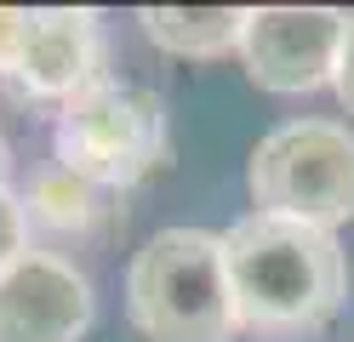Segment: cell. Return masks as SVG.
<instances>
[{
    "label": "cell",
    "mask_w": 354,
    "mask_h": 342,
    "mask_svg": "<svg viewBox=\"0 0 354 342\" xmlns=\"http://www.w3.org/2000/svg\"><path fill=\"white\" fill-rule=\"evenodd\" d=\"M29 251V211L12 189H0V268H12Z\"/></svg>",
    "instance_id": "10"
},
{
    "label": "cell",
    "mask_w": 354,
    "mask_h": 342,
    "mask_svg": "<svg viewBox=\"0 0 354 342\" xmlns=\"http://www.w3.org/2000/svg\"><path fill=\"white\" fill-rule=\"evenodd\" d=\"M6 171H12V149H6V137H0V189H6Z\"/></svg>",
    "instance_id": "13"
},
{
    "label": "cell",
    "mask_w": 354,
    "mask_h": 342,
    "mask_svg": "<svg viewBox=\"0 0 354 342\" xmlns=\"http://www.w3.org/2000/svg\"><path fill=\"white\" fill-rule=\"evenodd\" d=\"M17 80L35 97L69 103L75 91H86L92 80H103V29L97 12H75V6H46L29 12V35L17 52Z\"/></svg>",
    "instance_id": "7"
},
{
    "label": "cell",
    "mask_w": 354,
    "mask_h": 342,
    "mask_svg": "<svg viewBox=\"0 0 354 342\" xmlns=\"http://www.w3.org/2000/svg\"><path fill=\"white\" fill-rule=\"evenodd\" d=\"M138 23L171 57H217V52H234L240 46L246 12L240 6H143Z\"/></svg>",
    "instance_id": "8"
},
{
    "label": "cell",
    "mask_w": 354,
    "mask_h": 342,
    "mask_svg": "<svg viewBox=\"0 0 354 342\" xmlns=\"http://www.w3.org/2000/svg\"><path fill=\"white\" fill-rule=\"evenodd\" d=\"M109 194H115V189H103V182L80 177L69 166H46V171L29 177L24 211L40 217L46 228H63V234H86V228H97L109 217Z\"/></svg>",
    "instance_id": "9"
},
{
    "label": "cell",
    "mask_w": 354,
    "mask_h": 342,
    "mask_svg": "<svg viewBox=\"0 0 354 342\" xmlns=\"http://www.w3.org/2000/svg\"><path fill=\"white\" fill-rule=\"evenodd\" d=\"M171 154L166 137V103L126 80H92L57 108V166L103 182L131 189Z\"/></svg>",
    "instance_id": "3"
},
{
    "label": "cell",
    "mask_w": 354,
    "mask_h": 342,
    "mask_svg": "<svg viewBox=\"0 0 354 342\" xmlns=\"http://www.w3.org/2000/svg\"><path fill=\"white\" fill-rule=\"evenodd\" d=\"M24 35H29V12L24 6H0V75H12V68H17Z\"/></svg>",
    "instance_id": "11"
},
{
    "label": "cell",
    "mask_w": 354,
    "mask_h": 342,
    "mask_svg": "<svg viewBox=\"0 0 354 342\" xmlns=\"http://www.w3.org/2000/svg\"><path fill=\"white\" fill-rule=\"evenodd\" d=\"M126 308L149 342H229L240 325H234L223 234H206V228L154 234L131 257Z\"/></svg>",
    "instance_id": "2"
},
{
    "label": "cell",
    "mask_w": 354,
    "mask_h": 342,
    "mask_svg": "<svg viewBox=\"0 0 354 342\" xmlns=\"http://www.w3.org/2000/svg\"><path fill=\"white\" fill-rule=\"evenodd\" d=\"M331 86H337V103L354 114V17L343 23V46H337V68H331Z\"/></svg>",
    "instance_id": "12"
},
{
    "label": "cell",
    "mask_w": 354,
    "mask_h": 342,
    "mask_svg": "<svg viewBox=\"0 0 354 342\" xmlns=\"http://www.w3.org/2000/svg\"><path fill=\"white\" fill-rule=\"evenodd\" d=\"M246 182L257 211L337 228L354 217V131L337 120H286L252 149Z\"/></svg>",
    "instance_id": "4"
},
{
    "label": "cell",
    "mask_w": 354,
    "mask_h": 342,
    "mask_svg": "<svg viewBox=\"0 0 354 342\" xmlns=\"http://www.w3.org/2000/svg\"><path fill=\"white\" fill-rule=\"evenodd\" d=\"M92 280L57 251H24L0 268V342H80L92 331Z\"/></svg>",
    "instance_id": "6"
},
{
    "label": "cell",
    "mask_w": 354,
    "mask_h": 342,
    "mask_svg": "<svg viewBox=\"0 0 354 342\" xmlns=\"http://www.w3.org/2000/svg\"><path fill=\"white\" fill-rule=\"evenodd\" d=\"M343 12L331 6H257L240 29L246 75L263 91H315L337 68L343 46Z\"/></svg>",
    "instance_id": "5"
},
{
    "label": "cell",
    "mask_w": 354,
    "mask_h": 342,
    "mask_svg": "<svg viewBox=\"0 0 354 342\" xmlns=\"http://www.w3.org/2000/svg\"><path fill=\"white\" fill-rule=\"evenodd\" d=\"M234 325L274 342L326 331L348 303V257L331 228L252 211L223 234Z\"/></svg>",
    "instance_id": "1"
}]
</instances>
